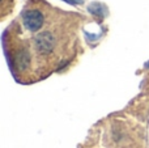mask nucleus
Here are the masks:
<instances>
[{"label": "nucleus", "mask_w": 149, "mask_h": 148, "mask_svg": "<svg viewBox=\"0 0 149 148\" xmlns=\"http://www.w3.org/2000/svg\"><path fill=\"white\" fill-rule=\"evenodd\" d=\"M47 18L37 8L26 9L22 15L24 28L33 33L30 45H22L21 50H17L12 57L13 67L17 68L22 77L28 75V70L33 67V63L34 75L43 77L68 57L67 46H63V33L59 31L58 26L52 29L45 25Z\"/></svg>", "instance_id": "1"}]
</instances>
